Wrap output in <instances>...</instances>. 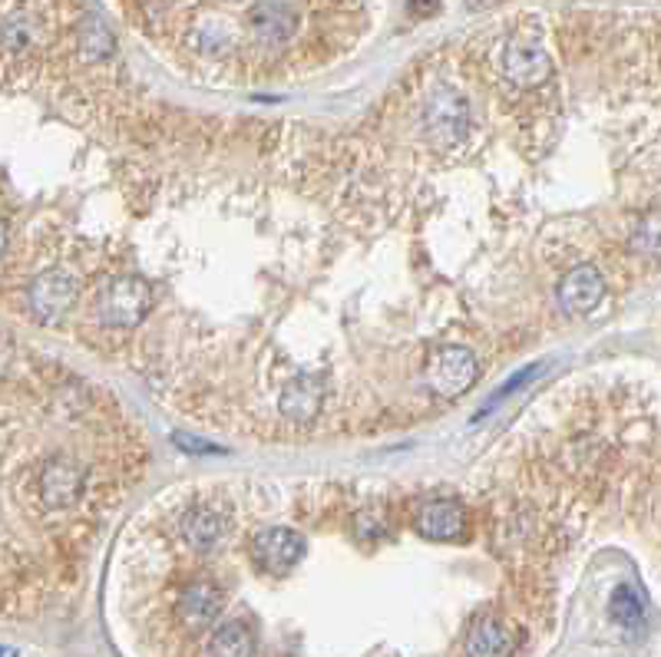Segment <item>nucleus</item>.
Masks as SVG:
<instances>
[{
    "instance_id": "14",
    "label": "nucleus",
    "mask_w": 661,
    "mask_h": 657,
    "mask_svg": "<svg viewBox=\"0 0 661 657\" xmlns=\"http://www.w3.org/2000/svg\"><path fill=\"white\" fill-rule=\"evenodd\" d=\"M628 248L635 255L661 261V209H648V212H641L631 222V229H628Z\"/></svg>"
},
{
    "instance_id": "18",
    "label": "nucleus",
    "mask_w": 661,
    "mask_h": 657,
    "mask_svg": "<svg viewBox=\"0 0 661 657\" xmlns=\"http://www.w3.org/2000/svg\"><path fill=\"white\" fill-rule=\"evenodd\" d=\"M489 4H499V0H470V8H489Z\"/></svg>"
},
{
    "instance_id": "17",
    "label": "nucleus",
    "mask_w": 661,
    "mask_h": 657,
    "mask_svg": "<svg viewBox=\"0 0 661 657\" xmlns=\"http://www.w3.org/2000/svg\"><path fill=\"white\" fill-rule=\"evenodd\" d=\"M410 11H414V14L420 11V14L427 18V14H433V11H437V0H410Z\"/></svg>"
},
{
    "instance_id": "15",
    "label": "nucleus",
    "mask_w": 661,
    "mask_h": 657,
    "mask_svg": "<svg viewBox=\"0 0 661 657\" xmlns=\"http://www.w3.org/2000/svg\"><path fill=\"white\" fill-rule=\"evenodd\" d=\"M608 614H612V621H615L618 627H625V631H638V627L645 624V604H641V598H638L628 584H618V588L612 591Z\"/></svg>"
},
{
    "instance_id": "9",
    "label": "nucleus",
    "mask_w": 661,
    "mask_h": 657,
    "mask_svg": "<svg viewBox=\"0 0 661 657\" xmlns=\"http://www.w3.org/2000/svg\"><path fill=\"white\" fill-rule=\"evenodd\" d=\"M74 301H77V281H74V275H67V271H60V268L44 271V275H41L37 281H31V288H27V308H31V314H34L37 321H44V324L57 321Z\"/></svg>"
},
{
    "instance_id": "11",
    "label": "nucleus",
    "mask_w": 661,
    "mask_h": 657,
    "mask_svg": "<svg viewBox=\"0 0 661 657\" xmlns=\"http://www.w3.org/2000/svg\"><path fill=\"white\" fill-rule=\"evenodd\" d=\"M466 509L456 499H427L417 512V532L427 542H456L466 532Z\"/></svg>"
},
{
    "instance_id": "4",
    "label": "nucleus",
    "mask_w": 661,
    "mask_h": 657,
    "mask_svg": "<svg viewBox=\"0 0 661 657\" xmlns=\"http://www.w3.org/2000/svg\"><path fill=\"white\" fill-rule=\"evenodd\" d=\"M552 57L536 37H509L499 51V74L516 90H536L552 80Z\"/></svg>"
},
{
    "instance_id": "5",
    "label": "nucleus",
    "mask_w": 661,
    "mask_h": 657,
    "mask_svg": "<svg viewBox=\"0 0 661 657\" xmlns=\"http://www.w3.org/2000/svg\"><path fill=\"white\" fill-rule=\"evenodd\" d=\"M232 535V515L212 502H192L179 512V538L196 555H212Z\"/></svg>"
},
{
    "instance_id": "13",
    "label": "nucleus",
    "mask_w": 661,
    "mask_h": 657,
    "mask_svg": "<svg viewBox=\"0 0 661 657\" xmlns=\"http://www.w3.org/2000/svg\"><path fill=\"white\" fill-rule=\"evenodd\" d=\"M206 654L209 657H255V637H252L249 624L222 621L219 627H212Z\"/></svg>"
},
{
    "instance_id": "6",
    "label": "nucleus",
    "mask_w": 661,
    "mask_h": 657,
    "mask_svg": "<svg viewBox=\"0 0 661 657\" xmlns=\"http://www.w3.org/2000/svg\"><path fill=\"white\" fill-rule=\"evenodd\" d=\"M476 357L470 347L463 344H447L440 347L430 360H427V370H423V380L433 393L440 397H460L473 380H476Z\"/></svg>"
},
{
    "instance_id": "16",
    "label": "nucleus",
    "mask_w": 661,
    "mask_h": 657,
    "mask_svg": "<svg viewBox=\"0 0 661 657\" xmlns=\"http://www.w3.org/2000/svg\"><path fill=\"white\" fill-rule=\"evenodd\" d=\"M77 44H80L87 60H103L113 51V41H110L107 27L97 18H84V24L77 31Z\"/></svg>"
},
{
    "instance_id": "10",
    "label": "nucleus",
    "mask_w": 661,
    "mask_h": 657,
    "mask_svg": "<svg viewBox=\"0 0 661 657\" xmlns=\"http://www.w3.org/2000/svg\"><path fill=\"white\" fill-rule=\"evenodd\" d=\"M555 298H559V308L572 318H585L592 314L602 298H605V278L595 265H575L555 288Z\"/></svg>"
},
{
    "instance_id": "2",
    "label": "nucleus",
    "mask_w": 661,
    "mask_h": 657,
    "mask_svg": "<svg viewBox=\"0 0 661 657\" xmlns=\"http://www.w3.org/2000/svg\"><path fill=\"white\" fill-rule=\"evenodd\" d=\"M473 133V110L470 103L453 93V90H437L430 93L427 107H423V140L447 153V149H460L466 146Z\"/></svg>"
},
{
    "instance_id": "3",
    "label": "nucleus",
    "mask_w": 661,
    "mask_h": 657,
    "mask_svg": "<svg viewBox=\"0 0 661 657\" xmlns=\"http://www.w3.org/2000/svg\"><path fill=\"white\" fill-rule=\"evenodd\" d=\"M153 308V288L143 278H117L103 288L97 301V318L110 331H130L136 327Z\"/></svg>"
},
{
    "instance_id": "7",
    "label": "nucleus",
    "mask_w": 661,
    "mask_h": 657,
    "mask_svg": "<svg viewBox=\"0 0 661 657\" xmlns=\"http://www.w3.org/2000/svg\"><path fill=\"white\" fill-rule=\"evenodd\" d=\"M222 608H225V594L219 591V584L209 578H192L176 598V621L189 634H202L209 627H219Z\"/></svg>"
},
{
    "instance_id": "1",
    "label": "nucleus",
    "mask_w": 661,
    "mask_h": 657,
    "mask_svg": "<svg viewBox=\"0 0 661 657\" xmlns=\"http://www.w3.org/2000/svg\"><path fill=\"white\" fill-rule=\"evenodd\" d=\"M84 492H87V466H80L70 456H54L34 469L31 499L37 502L41 512H67L84 499Z\"/></svg>"
},
{
    "instance_id": "19",
    "label": "nucleus",
    "mask_w": 661,
    "mask_h": 657,
    "mask_svg": "<svg viewBox=\"0 0 661 657\" xmlns=\"http://www.w3.org/2000/svg\"><path fill=\"white\" fill-rule=\"evenodd\" d=\"M4 657H18V650H14V647H8V650H4Z\"/></svg>"
},
{
    "instance_id": "8",
    "label": "nucleus",
    "mask_w": 661,
    "mask_h": 657,
    "mask_svg": "<svg viewBox=\"0 0 661 657\" xmlns=\"http://www.w3.org/2000/svg\"><path fill=\"white\" fill-rule=\"evenodd\" d=\"M305 538L301 532L288 525H268L252 538V561L268 575H288L305 558Z\"/></svg>"
},
{
    "instance_id": "12",
    "label": "nucleus",
    "mask_w": 661,
    "mask_h": 657,
    "mask_svg": "<svg viewBox=\"0 0 661 657\" xmlns=\"http://www.w3.org/2000/svg\"><path fill=\"white\" fill-rule=\"evenodd\" d=\"M516 650V634L499 617H483L466 637V657H509Z\"/></svg>"
}]
</instances>
